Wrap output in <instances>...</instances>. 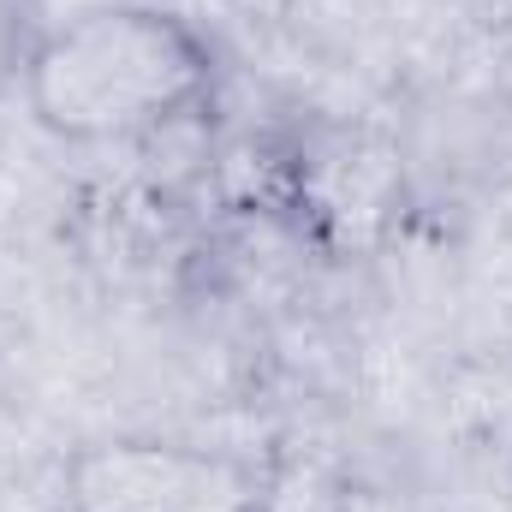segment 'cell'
I'll return each instance as SVG.
<instances>
[{
    "label": "cell",
    "mask_w": 512,
    "mask_h": 512,
    "mask_svg": "<svg viewBox=\"0 0 512 512\" xmlns=\"http://www.w3.org/2000/svg\"><path fill=\"white\" fill-rule=\"evenodd\" d=\"M221 90V48L203 24L155 0H96L48 18L24 108L54 143H143L197 120Z\"/></svg>",
    "instance_id": "1"
},
{
    "label": "cell",
    "mask_w": 512,
    "mask_h": 512,
    "mask_svg": "<svg viewBox=\"0 0 512 512\" xmlns=\"http://www.w3.org/2000/svg\"><path fill=\"white\" fill-rule=\"evenodd\" d=\"M268 465L173 435H102L60 471L66 512H262Z\"/></svg>",
    "instance_id": "2"
},
{
    "label": "cell",
    "mask_w": 512,
    "mask_h": 512,
    "mask_svg": "<svg viewBox=\"0 0 512 512\" xmlns=\"http://www.w3.org/2000/svg\"><path fill=\"white\" fill-rule=\"evenodd\" d=\"M42 30H48L42 0H0V102L24 90V72H30Z\"/></svg>",
    "instance_id": "3"
}]
</instances>
